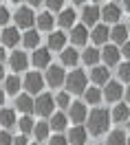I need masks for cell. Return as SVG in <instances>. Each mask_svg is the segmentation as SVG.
Listing matches in <instances>:
<instances>
[{
	"mask_svg": "<svg viewBox=\"0 0 130 145\" xmlns=\"http://www.w3.org/2000/svg\"><path fill=\"white\" fill-rule=\"evenodd\" d=\"M110 37L117 44H126V37H128V27L123 24H115V29L110 31Z\"/></svg>",
	"mask_w": 130,
	"mask_h": 145,
	"instance_id": "23",
	"label": "cell"
},
{
	"mask_svg": "<svg viewBox=\"0 0 130 145\" xmlns=\"http://www.w3.org/2000/svg\"><path fill=\"white\" fill-rule=\"evenodd\" d=\"M121 55L130 59V42H126V44H123V48H121Z\"/></svg>",
	"mask_w": 130,
	"mask_h": 145,
	"instance_id": "42",
	"label": "cell"
},
{
	"mask_svg": "<svg viewBox=\"0 0 130 145\" xmlns=\"http://www.w3.org/2000/svg\"><path fill=\"white\" fill-rule=\"evenodd\" d=\"M91 37H93L95 44H106V40L110 37V29L106 27V24H95Z\"/></svg>",
	"mask_w": 130,
	"mask_h": 145,
	"instance_id": "11",
	"label": "cell"
},
{
	"mask_svg": "<svg viewBox=\"0 0 130 145\" xmlns=\"http://www.w3.org/2000/svg\"><path fill=\"white\" fill-rule=\"evenodd\" d=\"M9 64H11V71H24L27 68V55L24 53H20V51H16V53H11V57H9Z\"/></svg>",
	"mask_w": 130,
	"mask_h": 145,
	"instance_id": "18",
	"label": "cell"
},
{
	"mask_svg": "<svg viewBox=\"0 0 130 145\" xmlns=\"http://www.w3.org/2000/svg\"><path fill=\"white\" fill-rule=\"evenodd\" d=\"M128 130H130V119H128Z\"/></svg>",
	"mask_w": 130,
	"mask_h": 145,
	"instance_id": "51",
	"label": "cell"
},
{
	"mask_svg": "<svg viewBox=\"0 0 130 145\" xmlns=\"http://www.w3.org/2000/svg\"><path fill=\"white\" fill-rule=\"evenodd\" d=\"M128 145H130V138H128Z\"/></svg>",
	"mask_w": 130,
	"mask_h": 145,
	"instance_id": "52",
	"label": "cell"
},
{
	"mask_svg": "<svg viewBox=\"0 0 130 145\" xmlns=\"http://www.w3.org/2000/svg\"><path fill=\"white\" fill-rule=\"evenodd\" d=\"M0 40H2V46H16L20 40L18 27H5V31L0 33Z\"/></svg>",
	"mask_w": 130,
	"mask_h": 145,
	"instance_id": "8",
	"label": "cell"
},
{
	"mask_svg": "<svg viewBox=\"0 0 130 145\" xmlns=\"http://www.w3.org/2000/svg\"><path fill=\"white\" fill-rule=\"evenodd\" d=\"M119 18H121V9L115 5V2L106 5V7L102 9V20L104 22H117Z\"/></svg>",
	"mask_w": 130,
	"mask_h": 145,
	"instance_id": "14",
	"label": "cell"
},
{
	"mask_svg": "<svg viewBox=\"0 0 130 145\" xmlns=\"http://www.w3.org/2000/svg\"><path fill=\"white\" fill-rule=\"evenodd\" d=\"M84 97H86V101H88V103H99V101H102V90H99V88H88V90L84 92Z\"/></svg>",
	"mask_w": 130,
	"mask_h": 145,
	"instance_id": "33",
	"label": "cell"
},
{
	"mask_svg": "<svg viewBox=\"0 0 130 145\" xmlns=\"http://www.w3.org/2000/svg\"><path fill=\"white\" fill-rule=\"evenodd\" d=\"M49 130H51V123H47V121H40V123H35L33 134H35L37 141H47V138H49Z\"/></svg>",
	"mask_w": 130,
	"mask_h": 145,
	"instance_id": "27",
	"label": "cell"
},
{
	"mask_svg": "<svg viewBox=\"0 0 130 145\" xmlns=\"http://www.w3.org/2000/svg\"><path fill=\"white\" fill-rule=\"evenodd\" d=\"M13 145H29V141H27V134H20V136H16V138H13Z\"/></svg>",
	"mask_w": 130,
	"mask_h": 145,
	"instance_id": "41",
	"label": "cell"
},
{
	"mask_svg": "<svg viewBox=\"0 0 130 145\" xmlns=\"http://www.w3.org/2000/svg\"><path fill=\"white\" fill-rule=\"evenodd\" d=\"M64 82H66V77H64V71H62L60 66H51L47 71V84L49 86L57 88V86H62Z\"/></svg>",
	"mask_w": 130,
	"mask_h": 145,
	"instance_id": "6",
	"label": "cell"
},
{
	"mask_svg": "<svg viewBox=\"0 0 130 145\" xmlns=\"http://www.w3.org/2000/svg\"><path fill=\"white\" fill-rule=\"evenodd\" d=\"M121 95H123V88L119 86V82H108L106 84V90H104L106 101H119Z\"/></svg>",
	"mask_w": 130,
	"mask_h": 145,
	"instance_id": "9",
	"label": "cell"
},
{
	"mask_svg": "<svg viewBox=\"0 0 130 145\" xmlns=\"http://www.w3.org/2000/svg\"><path fill=\"white\" fill-rule=\"evenodd\" d=\"M68 141L73 145H84L86 143V130L82 125H75L71 132H68Z\"/></svg>",
	"mask_w": 130,
	"mask_h": 145,
	"instance_id": "22",
	"label": "cell"
},
{
	"mask_svg": "<svg viewBox=\"0 0 130 145\" xmlns=\"http://www.w3.org/2000/svg\"><path fill=\"white\" fill-rule=\"evenodd\" d=\"M53 22H55V18H53L49 11H44V13L37 16V27L42 29V31H51V29H53Z\"/></svg>",
	"mask_w": 130,
	"mask_h": 145,
	"instance_id": "26",
	"label": "cell"
},
{
	"mask_svg": "<svg viewBox=\"0 0 130 145\" xmlns=\"http://www.w3.org/2000/svg\"><path fill=\"white\" fill-rule=\"evenodd\" d=\"M86 117H88V112H86V106H84L82 101L71 103V121H73V123H84Z\"/></svg>",
	"mask_w": 130,
	"mask_h": 145,
	"instance_id": "13",
	"label": "cell"
},
{
	"mask_svg": "<svg viewBox=\"0 0 130 145\" xmlns=\"http://www.w3.org/2000/svg\"><path fill=\"white\" fill-rule=\"evenodd\" d=\"M57 22H60V27H64V29L73 27V24H75V11L73 9H64L62 13H60Z\"/></svg>",
	"mask_w": 130,
	"mask_h": 145,
	"instance_id": "24",
	"label": "cell"
},
{
	"mask_svg": "<svg viewBox=\"0 0 130 145\" xmlns=\"http://www.w3.org/2000/svg\"><path fill=\"white\" fill-rule=\"evenodd\" d=\"M99 18H102V9H97V7H86L82 11V20L86 27H95Z\"/></svg>",
	"mask_w": 130,
	"mask_h": 145,
	"instance_id": "10",
	"label": "cell"
},
{
	"mask_svg": "<svg viewBox=\"0 0 130 145\" xmlns=\"http://www.w3.org/2000/svg\"><path fill=\"white\" fill-rule=\"evenodd\" d=\"M64 44H66V35L62 31H53L49 35V48L53 51H64Z\"/></svg>",
	"mask_w": 130,
	"mask_h": 145,
	"instance_id": "17",
	"label": "cell"
},
{
	"mask_svg": "<svg viewBox=\"0 0 130 145\" xmlns=\"http://www.w3.org/2000/svg\"><path fill=\"white\" fill-rule=\"evenodd\" d=\"M24 88H27L29 95H37V92H42V88H44V79H42V75H37V72H29L27 77H24Z\"/></svg>",
	"mask_w": 130,
	"mask_h": 145,
	"instance_id": "4",
	"label": "cell"
},
{
	"mask_svg": "<svg viewBox=\"0 0 130 145\" xmlns=\"http://www.w3.org/2000/svg\"><path fill=\"white\" fill-rule=\"evenodd\" d=\"M29 5H31V7H40V5H42V0H29Z\"/></svg>",
	"mask_w": 130,
	"mask_h": 145,
	"instance_id": "43",
	"label": "cell"
},
{
	"mask_svg": "<svg viewBox=\"0 0 130 145\" xmlns=\"http://www.w3.org/2000/svg\"><path fill=\"white\" fill-rule=\"evenodd\" d=\"M11 2H16V5H18V2H22V0H11Z\"/></svg>",
	"mask_w": 130,
	"mask_h": 145,
	"instance_id": "50",
	"label": "cell"
},
{
	"mask_svg": "<svg viewBox=\"0 0 130 145\" xmlns=\"http://www.w3.org/2000/svg\"><path fill=\"white\" fill-rule=\"evenodd\" d=\"M7 57V53H5V46H0V64H2V59Z\"/></svg>",
	"mask_w": 130,
	"mask_h": 145,
	"instance_id": "44",
	"label": "cell"
},
{
	"mask_svg": "<svg viewBox=\"0 0 130 145\" xmlns=\"http://www.w3.org/2000/svg\"><path fill=\"white\" fill-rule=\"evenodd\" d=\"M5 79V68H2V64H0V82Z\"/></svg>",
	"mask_w": 130,
	"mask_h": 145,
	"instance_id": "45",
	"label": "cell"
},
{
	"mask_svg": "<svg viewBox=\"0 0 130 145\" xmlns=\"http://www.w3.org/2000/svg\"><path fill=\"white\" fill-rule=\"evenodd\" d=\"M128 119H130V108L128 106H115V110H112V121L115 123H128Z\"/></svg>",
	"mask_w": 130,
	"mask_h": 145,
	"instance_id": "21",
	"label": "cell"
},
{
	"mask_svg": "<svg viewBox=\"0 0 130 145\" xmlns=\"http://www.w3.org/2000/svg\"><path fill=\"white\" fill-rule=\"evenodd\" d=\"M5 90L9 92V95H16V97H18V90H20V79L16 77V75L5 79Z\"/></svg>",
	"mask_w": 130,
	"mask_h": 145,
	"instance_id": "31",
	"label": "cell"
},
{
	"mask_svg": "<svg viewBox=\"0 0 130 145\" xmlns=\"http://www.w3.org/2000/svg\"><path fill=\"white\" fill-rule=\"evenodd\" d=\"M71 42L77 46L88 42V29H86V24H77V27L71 29Z\"/></svg>",
	"mask_w": 130,
	"mask_h": 145,
	"instance_id": "7",
	"label": "cell"
},
{
	"mask_svg": "<svg viewBox=\"0 0 130 145\" xmlns=\"http://www.w3.org/2000/svg\"><path fill=\"white\" fill-rule=\"evenodd\" d=\"M123 9H128V11H130V0H123Z\"/></svg>",
	"mask_w": 130,
	"mask_h": 145,
	"instance_id": "46",
	"label": "cell"
},
{
	"mask_svg": "<svg viewBox=\"0 0 130 145\" xmlns=\"http://www.w3.org/2000/svg\"><path fill=\"white\" fill-rule=\"evenodd\" d=\"M95 2H99V0H95Z\"/></svg>",
	"mask_w": 130,
	"mask_h": 145,
	"instance_id": "53",
	"label": "cell"
},
{
	"mask_svg": "<svg viewBox=\"0 0 130 145\" xmlns=\"http://www.w3.org/2000/svg\"><path fill=\"white\" fill-rule=\"evenodd\" d=\"M55 103L60 108H71V97H68V92H60L55 97Z\"/></svg>",
	"mask_w": 130,
	"mask_h": 145,
	"instance_id": "35",
	"label": "cell"
},
{
	"mask_svg": "<svg viewBox=\"0 0 130 145\" xmlns=\"http://www.w3.org/2000/svg\"><path fill=\"white\" fill-rule=\"evenodd\" d=\"M2 103H5V92L0 90V106H2Z\"/></svg>",
	"mask_w": 130,
	"mask_h": 145,
	"instance_id": "47",
	"label": "cell"
},
{
	"mask_svg": "<svg viewBox=\"0 0 130 145\" xmlns=\"http://www.w3.org/2000/svg\"><path fill=\"white\" fill-rule=\"evenodd\" d=\"M119 55H121V51L117 46H106L102 51V59L106 62V66H115V64L119 62Z\"/></svg>",
	"mask_w": 130,
	"mask_h": 145,
	"instance_id": "16",
	"label": "cell"
},
{
	"mask_svg": "<svg viewBox=\"0 0 130 145\" xmlns=\"http://www.w3.org/2000/svg\"><path fill=\"white\" fill-rule=\"evenodd\" d=\"M73 2H75V5H82V2H84V0H73Z\"/></svg>",
	"mask_w": 130,
	"mask_h": 145,
	"instance_id": "49",
	"label": "cell"
},
{
	"mask_svg": "<svg viewBox=\"0 0 130 145\" xmlns=\"http://www.w3.org/2000/svg\"><path fill=\"white\" fill-rule=\"evenodd\" d=\"M16 106H18V110L24 112V114L35 112V101L31 99V95H18V97H16Z\"/></svg>",
	"mask_w": 130,
	"mask_h": 145,
	"instance_id": "12",
	"label": "cell"
},
{
	"mask_svg": "<svg viewBox=\"0 0 130 145\" xmlns=\"http://www.w3.org/2000/svg\"><path fill=\"white\" fill-rule=\"evenodd\" d=\"M119 79L121 82H130V62H126L123 66H119Z\"/></svg>",
	"mask_w": 130,
	"mask_h": 145,
	"instance_id": "36",
	"label": "cell"
},
{
	"mask_svg": "<svg viewBox=\"0 0 130 145\" xmlns=\"http://www.w3.org/2000/svg\"><path fill=\"white\" fill-rule=\"evenodd\" d=\"M64 84H66V88H68V92L79 95V92H84V88H86V75H84V71H73L66 77Z\"/></svg>",
	"mask_w": 130,
	"mask_h": 145,
	"instance_id": "2",
	"label": "cell"
},
{
	"mask_svg": "<svg viewBox=\"0 0 130 145\" xmlns=\"http://www.w3.org/2000/svg\"><path fill=\"white\" fill-rule=\"evenodd\" d=\"M47 7L51 11H60L62 7H64V0H47Z\"/></svg>",
	"mask_w": 130,
	"mask_h": 145,
	"instance_id": "37",
	"label": "cell"
},
{
	"mask_svg": "<svg viewBox=\"0 0 130 145\" xmlns=\"http://www.w3.org/2000/svg\"><path fill=\"white\" fill-rule=\"evenodd\" d=\"M62 62L66 66H75V64L79 62V53L75 51V48H64L62 51Z\"/></svg>",
	"mask_w": 130,
	"mask_h": 145,
	"instance_id": "28",
	"label": "cell"
},
{
	"mask_svg": "<svg viewBox=\"0 0 130 145\" xmlns=\"http://www.w3.org/2000/svg\"><path fill=\"white\" fill-rule=\"evenodd\" d=\"M13 20H16V27H20V29H31V24H33L37 18L33 16V11L29 9V7H20V9L16 11Z\"/></svg>",
	"mask_w": 130,
	"mask_h": 145,
	"instance_id": "3",
	"label": "cell"
},
{
	"mask_svg": "<svg viewBox=\"0 0 130 145\" xmlns=\"http://www.w3.org/2000/svg\"><path fill=\"white\" fill-rule=\"evenodd\" d=\"M18 125H20V130H22V134H29V132H33V130H35V125H33V119L29 117V114H24V117L20 119Z\"/></svg>",
	"mask_w": 130,
	"mask_h": 145,
	"instance_id": "34",
	"label": "cell"
},
{
	"mask_svg": "<svg viewBox=\"0 0 130 145\" xmlns=\"http://www.w3.org/2000/svg\"><path fill=\"white\" fill-rule=\"evenodd\" d=\"M128 29H130V24H128Z\"/></svg>",
	"mask_w": 130,
	"mask_h": 145,
	"instance_id": "55",
	"label": "cell"
},
{
	"mask_svg": "<svg viewBox=\"0 0 130 145\" xmlns=\"http://www.w3.org/2000/svg\"><path fill=\"white\" fill-rule=\"evenodd\" d=\"M9 11L5 9V7H0V27H5V24H7V22H9Z\"/></svg>",
	"mask_w": 130,
	"mask_h": 145,
	"instance_id": "39",
	"label": "cell"
},
{
	"mask_svg": "<svg viewBox=\"0 0 130 145\" xmlns=\"http://www.w3.org/2000/svg\"><path fill=\"white\" fill-rule=\"evenodd\" d=\"M106 145H128V138H126V134H123V130H115V132H110Z\"/></svg>",
	"mask_w": 130,
	"mask_h": 145,
	"instance_id": "25",
	"label": "cell"
},
{
	"mask_svg": "<svg viewBox=\"0 0 130 145\" xmlns=\"http://www.w3.org/2000/svg\"><path fill=\"white\" fill-rule=\"evenodd\" d=\"M126 99H128V103H130V88L126 90Z\"/></svg>",
	"mask_w": 130,
	"mask_h": 145,
	"instance_id": "48",
	"label": "cell"
},
{
	"mask_svg": "<svg viewBox=\"0 0 130 145\" xmlns=\"http://www.w3.org/2000/svg\"><path fill=\"white\" fill-rule=\"evenodd\" d=\"M49 62H51L49 48H35V53H33V66L35 68H47Z\"/></svg>",
	"mask_w": 130,
	"mask_h": 145,
	"instance_id": "15",
	"label": "cell"
},
{
	"mask_svg": "<svg viewBox=\"0 0 130 145\" xmlns=\"http://www.w3.org/2000/svg\"><path fill=\"white\" fill-rule=\"evenodd\" d=\"M11 143H13V138L9 132H0V145H11Z\"/></svg>",
	"mask_w": 130,
	"mask_h": 145,
	"instance_id": "40",
	"label": "cell"
},
{
	"mask_svg": "<svg viewBox=\"0 0 130 145\" xmlns=\"http://www.w3.org/2000/svg\"><path fill=\"white\" fill-rule=\"evenodd\" d=\"M110 114L106 112L104 108H95L91 114H88V132L95 136L104 134L106 130H108V125H110Z\"/></svg>",
	"mask_w": 130,
	"mask_h": 145,
	"instance_id": "1",
	"label": "cell"
},
{
	"mask_svg": "<svg viewBox=\"0 0 130 145\" xmlns=\"http://www.w3.org/2000/svg\"><path fill=\"white\" fill-rule=\"evenodd\" d=\"M99 57H102V53L97 51V48H86L84 51V55H82V59L86 64H91V66H95V64L99 62Z\"/></svg>",
	"mask_w": 130,
	"mask_h": 145,
	"instance_id": "30",
	"label": "cell"
},
{
	"mask_svg": "<svg viewBox=\"0 0 130 145\" xmlns=\"http://www.w3.org/2000/svg\"><path fill=\"white\" fill-rule=\"evenodd\" d=\"M33 145H37V143H33Z\"/></svg>",
	"mask_w": 130,
	"mask_h": 145,
	"instance_id": "54",
	"label": "cell"
},
{
	"mask_svg": "<svg viewBox=\"0 0 130 145\" xmlns=\"http://www.w3.org/2000/svg\"><path fill=\"white\" fill-rule=\"evenodd\" d=\"M108 77H110V72H108V68L106 66H95L93 71H91V79H93L95 84H108Z\"/></svg>",
	"mask_w": 130,
	"mask_h": 145,
	"instance_id": "19",
	"label": "cell"
},
{
	"mask_svg": "<svg viewBox=\"0 0 130 145\" xmlns=\"http://www.w3.org/2000/svg\"><path fill=\"white\" fill-rule=\"evenodd\" d=\"M66 121H68V119H66L64 114H62V112H55V114H53V119H51L49 123H51V127H53V130L62 132V130L66 127Z\"/></svg>",
	"mask_w": 130,
	"mask_h": 145,
	"instance_id": "32",
	"label": "cell"
},
{
	"mask_svg": "<svg viewBox=\"0 0 130 145\" xmlns=\"http://www.w3.org/2000/svg\"><path fill=\"white\" fill-rule=\"evenodd\" d=\"M35 112L40 117H49V114H53V97L51 95H40L35 99Z\"/></svg>",
	"mask_w": 130,
	"mask_h": 145,
	"instance_id": "5",
	"label": "cell"
},
{
	"mask_svg": "<svg viewBox=\"0 0 130 145\" xmlns=\"http://www.w3.org/2000/svg\"><path fill=\"white\" fill-rule=\"evenodd\" d=\"M22 42H24L27 48H37V44H40V35H37V31H27L24 37H22Z\"/></svg>",
	"mask_w": 130,
	"mask_h": 145,
	"instance_id": "29",
	"label": "cell"
},
{
	"mask_svg": "<svg viewBox=\"0 0 130 145\" xmlns=\"http://www.w3.org/2000/svg\"><path fill=\"white\" fill-rule=\"evenodd\" d=\"M18 123L16 121V112L11 108H0V125L2 127H13Z\"/></svg>",
	"mask_w": 130,
	"mask_h": 145,
	"instance_id": "20",
	"label": "cell"
},
{
	"mask_svg": "<svg viewBox=\"0 0 130 145\" xmlns=\"http://www.w3.org/2000/svg\"><path fill=\"white\" fill-rule=\"evenodd\" d=\"M49 145H68V138L62 136V134H55L51 141H49Z\"/></svg>",
	"mask_w": 130,
	"mask_h": 145,
	"instance_id": "38",
	"label": "cell"
}]
</instances>
